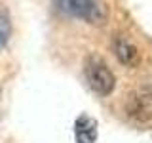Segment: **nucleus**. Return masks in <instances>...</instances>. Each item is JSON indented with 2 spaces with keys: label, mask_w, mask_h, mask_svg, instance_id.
Listing matches in <instances>:
<instances>
[{
  "label": "nucleus",
  "mask_w": 152,
  "mask_h": 143,
  "mask_svg": "<svg viewBox=\"0 0 152 143\" xmlns=\"http://www.w3.org/2000/svg\"><path fill=\"white\" fill-rule=\"evenodd\" d=\"M55 6L61 13L89 25H104L108 19V10L101 0H55Z\"/></svg>",
  "instance_id": "nucleus-1"
},
{
  "label": "nucleus",
  "mask_w": 152,
  "mask_h": 143,
  "mask_svg": "<svg viewBox=\"0 0 152 143\" xmlns=\"http://www.w3.org/2000/svg\"><path fill=\"white\" fill-rule=\"evenodd\" d=\"M86 78H88L89 88L99 95H108L112 94L114 86H116V78H114L110 67H108L101 57L91 55L86 61Z\"/></svg>",
  "instance_id": "nucleus-2"
},
{
  "label": "nucleus",
  "mask_w": 152,
  "mask_h": 143,
  "mask_svg": "<svg viewBox=\"0 0 152 143\" xmlns=\"http://www.w3.org/2000/svg\"><path fill=\"white\" fill-rule=\"evenodd\" d=\"M112 52L114 55L118 57L122 65L126 67H137L141 63V54H139V48H137L127 36H114L112 40Z\"/></svg>",
  "instance_id": "nucleus-3"
},
{
  "label": "nucleus",
  "mask_w": 152,
  "mask_h": 143,
  "mask_svg": "<svg viewBox=\"0 0 152 143\" xmlns=\"http://www.w3.org/2000/svg\"><path fill=\"white\" fill-rule=\"evenodd\" d=\"M126 113L129 118H135V120H141V122H146L148 118H152V103L148 95L131 94L126 103Z\"/></svg>",
  "instance_id": "nucleus-4"
},
{
  "label": "nucleus",
  "mask_w": 152,
  "mask_h": 143,
  "mask_svg": "<svg viewBox=\"0 0 152 143\" xmlns=\"http://www.w3.org/2000/svg\"><path fill=\"white\" fill-rule=\"evenodd\" d=\"M97 120L89 114H80L74 122L76 143H97Z\"/></svg>",
  "instance_id": "nucleus-5"
},
{
  "label": "nucleus",
  "mask_w": 152,
  "mask_h": 143,
  "mask_svg": "<svg viewBox=\"0 0 152 143\" xmlns=\"http://www.w3.org/2000/svg\"><path fill=\"white\" fill-rule=\"evenodd\" d=\"M10 35H12V21H10V13H8L6 8L0 6V48L6 46Z\"/></svg>",
  "instance_id": "nucleus-6"
}]
</instances>
